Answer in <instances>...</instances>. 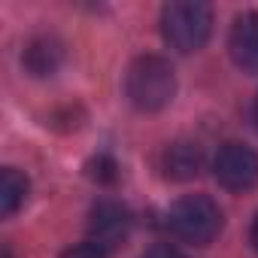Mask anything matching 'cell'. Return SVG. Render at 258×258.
<instances>
[{
  "label": "cell",
  "instance_id": "cell-11",
  "mask_svg": "<svg viewBox=\"0 0 258 258\" xmlns=\"http://www.w3.org/2000/svg\"><path fill=\"white\" fill-rule=\"evenodd\" d=\"M140 258H182V252L173 249L170 243H155V246H149Z\"/></svg>",
  "mask_w": 258,
  "mask_h": 258
},
{
  "label": "cell",
  "instance_id": "cell-13",
  "mask_svg": "<svg viewBox=\"0 0 258 258\" xmlns=\"http://www.w3.org/2000/svg\"><path fill=\"white\" fill-rule=\"evenodd\" d=\"M249 240H252V246L258 249V216H255V222H252V231H249Z\"/></svg>",
  "mask_w": 258,
  "mask_h": 258
},
{
  "label": "cell",
  "instance_id": "cell-12",
  "mask_svg": "<svg viewBox=\"0 0 258 258\" xmlns=\"http://www.w3.org/2000/svg\"><path fill=\"white\" fill-rule=\"evenodd\" d=\"M61 258H106L97 246H91V243H79V246H73V249H67Z\"/></svg>",
  "mask_w": 258,
  "mask_h": 258
},
{
  "label": "cell",
  "instance_id": "cell-8",
  "mask_svg": "<svg viewBox=\"0 0 258 258\" xmlns=\"http://www.w3.org/2000/svg\"><path fill=\"white\" fill-rule=\"evenodd\" d=\"M22 61L31 70V76H52L64 61V46L55 37H37L28 43Z\"/></svg>",
  "mask_w": 258,
  "mask_h": 258
},
{
  "label": "cell",
  "instance_id": "cell-10",
  "mask_svg": "<svg viewBox=\"0 0 258 258\" xmlns=\"http://www.w3.org/2000/svg\"><path fill=\"white\" fill-rule=\"evenodd\" d=\"M91 176H94L97 182H112V179H115V161H112L109 155L94 158V161H91Z\"/></svg>",
  "mask_w": 258,
  "mask_h": 258
},
{
  "label": "cell",
  "instance_id": "cell-9",
  "mask_svg": "<svg viewBox=\"0 0 258 258\" xmlns=\"http://www.w3.org/2000/svg\"><path fill=\"white\" fill-rule=\"evenodd\" d=\"M25 198H28V176L19 173L16 167H4V173H0V213H4V219L16 216Z\"/></svg>",
  "mask_w": 258,
  "mask_h": 258
},
{
  "label": "cell",
  "instance_id": "cell-3",
  "mask_svg": "<svg viewBox=\"0 0 258 258\" xmlns=\"http://www.w3.org/2000/svg\"><path fill=\"white\" fill-rule=\"evenodd\" d=\"M167 228L188 246H210L222 231V210L210 195H185L170 207Z\"/></svg>",
  "mask_w": 258,
  "mask_h": 258
},
{
  "label": "cell",
  "instance_id": "cell-4",
  "mask_svg": "<svg viewBox=\"0 0 258 258\" xmlns=\"http://www.w3.org/2000/svg\"><path fill=\"white\" fill-rule=\"evenodd\" d=\"M213 173L228 191H249L258 182V152L246 143H225L213 158Z\"/></svg>",
  "mask_w": 258,
  "mask_h": 258
},
{
  "label": "cell",
  "instance_id": "cell-5",
  "mask_svg": "<svg viewBox=\"0 0 258 258\" xmlns=\"http://www.w3.org/2000/svg\"><path fill=\"white\" fill-rule=\"evenodd\" d=\"M131 234V213L118 201H97L88 216V243L97 246L103 255L118 249Z\"/></svg>",
  "mask_w": 258,
  "mask_h": 258
},
{
  "label": "cell",
  "instance_id": "cell-2",
  "mask_svg": "<svg viewBox=\"0 0 258 258\" xmlns=\"http://www.w3.org/2000/svg\"><path fill=\"white\" fill-rule=\"evenodd\" d=\"M213 34V10L201 0H173L161 10V37L176 52H198Z\"/></svg>",
  "mask_w": 258,
  "mask_h": 258
},
{
  "label": "cell",
  "instance_id": "cell-15",
  "mask_svg": "<svg viewBox=\"0 0 258 258\" xmlns=\"http://www.w3.org/2000/svg\"><path fill=\"white\" fill-rule=\"evenodd\" d=\"M4 258H13V252H10V249H4Z\"/></svg>",
  "mask_w": 258,
  "mask_h": 258
},
{
  "label": "cell",
  "instance_id": "cell-7",
  "mask_svg": "<svg viewBox=\"0 0 258 258\" xmlns=\"http://www.w3.org/2000/svg\"><path fill=\"white\" fill-rule=\"evenodd\" d=\"M161 164H164V173H167L170 179H191V176L201 173L204 152H201V146L191 143V140H176V143H170V146L164 149Z\"/></svg>",
  "mask_w": 258,
  "mask_h": 258
},
{
  "label": "cell",
  "instance_id": "cell-1",
  "mask_svg": "<svg viewBox=\"0 0 258 258\" xmlns=\"http://www.w3.org/2000/svg\"><path fill=\"white\" fill-rule=\"evenodd\" d=\"M124 94L140 112L164 109L176 94V70L161 55H140L124 73Z\"/></svg>",
  "mask_w": 258,
  "mask_h": 258
},
{
  "label": "cell",
  "instance_id": "cell-14",
  "mask_svg": "<svg viewBox=\"0 0 258 258\" xmlns=\"http://www.w3.org/2000/svg\"><path fill=\"white\" fill-rule=\"evenodd\" d=\"M252 121H255V127H258V94H255V103H252Z\"/></svg>",
  "mask_w": 258,
  "mask_h": 258
},
{
  "label": "cell",
  "instance_id": "cell-6",
  "mask_svg": "<svg viewBox=\"0 0 258 258\" xmlns=\"http://www.w3.org/2000/svg\"><path fill=\"white\" fill-rule=\"evenodd\" d=\"M228 52L240 70L258 73V13H243L234 19L228 34Z\"/></svg>",
  "mask_w": 258,
  "mask_h": 258
}]
</instances>
